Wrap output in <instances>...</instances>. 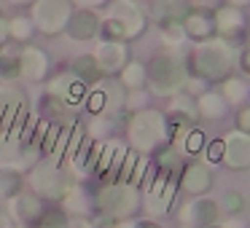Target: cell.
Returning <instances> with one entry per match:
<instances>
[{"instance_id":"obj_1","label":"cell","mask_w":250,"mask_h":228,"mask_svg":"<svg viewBox=\"0 0 250 228\" xmlns=\"http://www.w3.org/2000/svg\"><path fill=\"white\" fill-rule=\"evenodd\" d=\"M146 27V17H143L140 6L135 0H116L108 8V17L103 22V33L108 40H132L143 33Z\"/></svg>"},{"instance_id":"obj_2","label":"cell","mask_w":250,"mask_h":228,"mask_svg":"<svg viewBox=\"0 0 250 228\" xmlns=\"http://www.w3.org/2000/svg\"><path fill=\"white\" fill-rule=\"evenodd\" d=\"M237 65V54L223 38H207L196 49V70L207 81H223Z\"/></svg>"},{"instance_id":"obj_3","label":"cell","mask_w":250,"mask_h":228,"mask_svg":"<svg viewBox=\"0 0 250 228\" xmlns=\"http://www.w3.org/2000/svg\"><path fill=\"white\" fill-rule=\"evenodd\" d=\"M188 83V73L180 57L175 54H159L151 62V73H148V86L153 94H175Z\"/></svg>"},{"instance_id":"obj_4","label":"cell","mask_w":250,"mask_h":228,"mask_svg":"<svg viewBox=\"0 0 250 228\" xmlns=\"http://www.w3.org/2000/svg\"><path fill=\"white\" fill-rule=\"evenodd\" d=\"M169 137V126L159 110H140L129 124V142L137 151H153Z\"/></svg>"},{"instance_id":"obj_5","label":"cell","mask_w":250,"mask_h":228,"mask_svg":"<svg viewBox=\"0 0 250 228\" xmlns=\"http://www.w3.org/2000/svg\"><path fill=\"white\" fill-rule=\"evenodd\" d=\"M97 207L103 209V215L129 217L140 207V190L132 183H110L97 193Z\"/></svg>"},{"instance_id":"obj_6","label":"cell","mask_w":250,"mask_h":228,"mask_svg":"<svg viewBox=\"0 0 250 228\" xmlns=\"http://www.w3.org/2000/svg\"><path fill=\"white\" fill-rule=\"evenodd\" d=\"M33 188L38 190L41 196L46 199H65L73 188V177L60 161H46V164H38L33 169V177H30Z\"/></svg>"},{"instance_id":"obj_7","label":"cell","mask_w":250,"mask_h":228,"mask_svg":"<svg viewBox=\"0 0 250 228\" xmlns=\"http://www.w3.org/2000/svg\"><path fill=\"white\" fill-rule=\"evenodd\" d=\"M73 8L70 0H35L33 6V22L38 24L43 33H62L70 19Z\"/></svg>"},{"instance_id":"obj_8","label":"cell","mask_w":250,"mask_h":228,"mask_svg":"<svg viewBox=\"0 0 250 228\" xmlns=\"http://www.w3.org/2000/svg\"><path fill=\"white\" fill-rule=\"evenodd\" d=\"M49 94L67 108H76L86 99V83L81 78H76L73 73H67V76H60L49 83Z\"/></svg>"},{"instance_id":"obj_9","label":"cell","mask_w":250,"mask_h":228,"mask_svg":"<svg viewBox=\"0 0 250 228\" xmlns=\"http://www.w3.org/2000/svg\"><path fill=\"white\" fill-rule=\"evenodd\" d=\"M126 156H129V151H126L124 142L119 140H110L108 145L100 148V156H97V172L100 174H108V177H119V174H124V164H126Z\"/></svg>"},{"instance_id":"obj_10","label":"cell","mask_w":250,"mask_h":228,"mask_svg":"<svg viewBox=\"0 0 250 228\" xmlns=\"http://www.w3.org/2000/svg\"><path fill=\"white\" fill-rule=\"evenodd\" d=\"M223 161L234 169H245L250 164V134L248 132H231L223 137Z\"/></svg>"},{"instance_id":"obj_11","label":"cell","mask_w":250,"mask_h":228,"mask_svg":"<svg viewBox=\"0 0 250 228\" xmlns=\"http://www.w3.org/2000/svg\"><path fill=\"white\" fill-rule=\"evenodd\" d=\"M175 199V183L167 177V172H162L156 180H151L148 185V209L151 212H167V207Z\"/></svg>"},{"instance_id":"obj_12","label":"cell","mask_w":250,"mask_h":228,"mask_svg":"<svg viewBox=\"0 0 250 228\" xmlns=\"http://www.w3.org/2000/svg\"><path fill=\"white\" fill-rule=\"evenodd\" d=\"M215 33L223 35V40H234L242 38L245 33V17L237 6H226L215 14Z\"/></svg>"},{"instance_id":"obj_13","label":"cell","mask_w":250,"mask_h":228,"mask_svg":"<svg viewBox=\"0 0 250 228\" xmlns=\"http://www.w3.org/2000/svg\"><path fill=\"white\" fill-rule=\"evenodd\" d=\"M183 30H186V35H191V38H196V40L212 38V35H215V14L194 8V11H188L183 17Z\"/></svg>"},{"instance_id":"obj_14","label":"cell","mask_w":250,"mask_h":228,"mask_svg":"<svg viewBox=\"0 0 250 228\" xmlns=\"http://www.w3.org/2000/svg\"><path fill=\"white\" fill-rule=\"evenodd\" d=\"M65 30L73 40H92L100 30V19L92 11H73L67 24H65Z\"/></svg>"},{"instance_id":"obj_15","label":"cell","mask_w":250,"mask_h":228,"mask_svg":"<svg viewBox=\"0 0 250 228\" xmlns=\"http://www.w3.org/2000/svg\"><path fill=\"white\" fill-rule=\"evenodd\" d=\"M11 215L17 217L22 226H30V223L41 220L43 204H41V199L33 193H17V196H11Z\"/></svg>"},{"instance_id":"obj_16","label":"cell","mask_w":250,"mask_h":228,"mask_svg":"<svg viewBox=\"0 0 250 228\" xmlns=\"http://www.w3.org/2000/svg\"><path fill=\"white\" fill-rule=\"evenodd\" d=\"M94 59H97V65H100L103 73H116V70H121V67L126 65V49H124V43H119V40H105V43L97 49Z\"/></svg>"},{"instance_id":"obj_17","label":"cell","mask_w":250,"mask_h":228,"mask_svg":"<svg viewBox=\"0 0 250 228\" xmlns=\"http://www.w3.org/2000/svg\"><path fill=\"white\" fill-rule=\"evenodd\" d=\"M180 217H183V223H188V226H210L218 217V204L212 199H196V201H191V204H186V209Z\"/></svg>"},{"instance_id":"obj_18","label":"cell","mask_w":250,"mask_h":228,"mask_svg":"<svg viewBox=\"0 0 250 228\" xmlns=\"http://www.w3.org/2000/svg\"><path fill=\"white\" fill-rule=\"evenodd\" d=\"M46 67H49V59L41 49H24L22 57H19V76L27 78V81H41L46 76Z\"/></svg>"},{"instance_id":"obj_19","label":"cell","mask_w":250,"mask_h":228,"mask_svg":"<svg viewBox=\"0 0 250 228\" xmlns=\"http://www.w3.org/2000/svg\"><path fill=\"white\" fill-rule=\"evenodd\" d=\"M24 108V97L14 86H0V132H6L14 115Z\"/></svg>"},{"instance_id":"obj_20","label":"cell","mask_w":250,"mask_h":228,"mask_svg":"<svg viewBox=\"0 0 250 228\" xmlns=\"http://www.w3.org/2000/svg\"><path fill=\"white\" fill-rule=\"evenodd\" d=\"M180 185H183L188 193H205L212 185V174L205 164H188L186 172H183V183Z\"/></svg>"},{"instance_id":"obj_21","label":"cell","mask_w":250,"mask_h":228,"mask_svg":"<svg viewBox=\"0 0 250 228\" xmlns=\"http://www.w3.org/2000/svg\"><path fill=\"white\" fill-rule=\"evenodd\" d=\"M153 17L162 24L167 22H183V17L188 14V0H153Z\"/></svg>"},{"instance_id":"obj_22","label":"cell","mask_w":250,"mask_h":228,"mask_svg":"<svg viewBox=\"0 0 250 228\" xmlns=\"http://www.w3.org/2000/svg\"><path fill=\"white\" fill-rule=\"evenodd\" d=\"M169 113H172V126H194L199 105H194L191 97H175L169 105Z\"/></svg>"},{"instance_id":"obj_23","label":"cell","mask_w":250,"mask_h":228,"mask_svg":"<svg viewBox=\"0 0 250 228\" xmlns=\"http://www.w3.org/2000/svg\"><path fill=\"white\" fill-rule=\"evenodd\" d=\"M70 73L76 78H81L83 83H97L100 81V76H103V70H100V65H97V59L94 57H89V54H83V57H76L73 59V67H70Z\"/></svg>"},{"instance_id":"obj_24","label":"cell","mask_w":250,"mask_h":228,"mask_svg":"<svg viewBox=\"0 0 250 228\" xmlns=\"http://www.w3.org/2000/svg\"><path fill=\"white\" fill-rule=\"evenodd\" d=\"M22 193V172L11 167H0V196H17Z\"/></svg>"},{"instance_id":"obj_25","label":"cell","mask_w":250,"mask_h":228,"mask_svg":"<svg viewBox=\"0 0 250 228\" xmlns=\"http://www.w3.org/2000/svg\"><path fill=\"white\" fill-rule=\"evenodd\" d=\"M19 57H22V51L14 49V46L0 49V76L3 78H17L19 76Z\"/></svg>"},{"instance_id":"obj_26","label":"cell","mask_w":250,"mask_h":228,"mask_svg":"<svg viewBox=\"0 0 250 228\" xmlns=\"http://www.w3.org/2000/svg\"><path fill=\"white\" fill-rule=\"evenodd\" d=\"M199 113L207 118H221L226 113V99L221 94H202L199 99Z\"/></svg>"},{"instance_id":"obj_27","label":"cell","mask_w":250,"mask_h":228,"mask_svg":"<svg viewBox=\"0 0 250 228\" xmlns=\"http://www.w3.org/2000/svg\"><path fill=\"white\" fill-rule=\"evenodd\" d=\"M148 81V70L140 65V62H132V65H124V76H121V83L129 89H140L146 86Z\"/></svg>"},{"instance_id":"obj_28","label":"cell","mask_w":250,"mask_h":228,"mask_svg":"<svg viewBox=\"0 0 250 228\" xmlns=\"http://www.w3.org/2000/svg\"><path fill=\"white\" fill-rule=\"evenodd\" d=\"M62 201H65V209H73V212H83V209H86V196H83L81 185H73L70 193H67Z\"/></svg>"},{"instance_id":"obj_29","label":"cell","mask_w":250,"mask_h":228,"mask_svg":"<svg viewBox=\"0 0 250 228\" xmlns=\"http://www.w3.org/2000/svg\"><path fill=\"white\" fill-rule=\"evenodd\" d=\"M41 228H65L67 226V217H65V209H49L41 215Z\"/></svg>"},{"instance_id":"obj_30","label":"cell","mask_w":250,"mask_h":228,"mask_svg":"<svg viewBox=\"0 0 250 228\" xmlns=\"http://www.w3.org/2000/svg\"><path fill=\"white\" fill-rule=\"evenodd\" d=\"M8 33H11V38H17V40H27L30 33H33V22L17 17L14 22H8Z\"/></svg>"},{"instance_id":"obj_31","label":"cell","mask_w":250,"mask_h":228,"mask_svg":"<svg viewBox=\"0 0 250 228\" xmlns=\"http://www.w3.org/2000/svg\"><path fill=\"white\" fill-rule=\"evenodd\" d=\"M223 92H226V97L234 99V102H242V99L248 97V86H245L242 81H226Z\"/></svg>"},{"instance_id":"obj_32","label":"cell","mask_w":250,"mask_h":228,"mask_svg":"<svg viewBox=\"0 0 250 228\" xmlns=\"http://www.w3.org/2000/svg\"><path fill=\"white\" fill-rule=\"evenodd\" d=\"M223 207H226L229 212H239L245 207V199L239 193H234V190H229L226 193V199H223Z\"/></svg>"},{"instance_id":"obj_33","label":"cell","mask_w":250,"mask_h":228,"mask_svg":"<svg viewBox=\"0 0 250 228\" xmlns=\"http://www.w3.org/2000/svg\"><path fill=\"white\" fill-rule=\"evenodd\" d=\"M218 158H223V140H212L210 145H207V161H218Z\"/></svg>"},{"instance_id":"obj_34","label":"cell","mask_w":250,"mask_h":228,"mask_svg":"<svg viewBox=\"0 0 250 228\" xmlns=\"http://www.w3.org/2000/svg\"><path fill=\"white\" fill-rule=\"evenodd\" d=\"M237 126H239V132H248L250 134V108H242L237 113Z\"/></svg>"},{"instance_id":"obj_35","label":"cell","mask_w":250,"mask_h":228,"mask_svg":"<svg viewBox=\"0 0 250 228\" xmlns=\"http://www.w3.org/2000/svg\"><path fill=\"white\" fill-rule=\"evenodd\" d=\"M175 161H178V158H175L172 148H167V151L162 153V158H159V164H162V169H164V172H167V169H172V167H175Z\"/></svg>"},{"instance_id":"obj_36","label":"cell","mask_w":250,"mask_h":228,"mask_svg":"<svg viewBox=\"0 0 250 228\" xmlns=\"http://www.w3.org/2000/svg\"><path fill=\"white\" fill-rule=\"evenodd\" d=\"M65 228H94L89 220H83V217H73V220H67Z\"/></svg>"},{"instance_id":"obj_37","label":"cell","mask_w":250,"mask_h":228,"mask_svg":"<svg viewBox=\"0 0 250 228\" xmlns=\"http://www.w3.org/2000/svg\"><path fill=\"white\" fill-rule=\"evenodd\" d=\"M108 129H110V124H105V121H97V124L92 126L94 137H103V134H108Z\"/></svg>"},{"instance_id":"obj_38","label":"cell","mask_w":250,"mask_h":228,"mask_svg":"<svg viewBox=\"0 0 250 228\" xmlns=\"http://www.w3.org/2000/svg\"><path fill=\"white\" fill-rule=\"evenodd\" d=\"M8 35H11V33H8V22H6L3 17H0V46H3V43L8 40Z\"/></svg>"},{"instance_id":"obj_39","label":"cell","mask_w":250,"mask_h":228,"mask_svg":"<svg viewBox=\"0 0 250 228\" xmlns=\"http://www.w3.org/2000/svg\"><path fill=\"white\" fill-rule=\"evenodd\" d=\"M239 65H242V70H245V73H248V76H250V49H248V51H245V54H242V59H239Z\"/></svg>"},{"instance_id":"obj_40","label":"cell","mask_w":250,"mask_h":228,"mask_svg":"<svg viewBox=\"0 0 250 228\" xmlns=\"http://www.w3.org/2000/svg\"><path fill=\"white\" fill-rule=\"evenodd\" d=\"M132 228H162V226H156L151 220H137V223H132Z\"/></svg>"},{"instance_id":"obj_41","label":"cell","mask_w":250,"mask_h":228,"mask_svg":"<svg viewBox=\"0 0 250 228\" xmlns=\"http://www.w3.org/2000/svg\"><path fill=\"white\" fill-rule=\"evenodd\" d=\"M76 3H81V6H97V3H103V0H76Z\"/></svg>"},{"instance_id":"obj_42","label":"cell","mask_w":250,"mask_h":228,"mask_svg":"<svg viewBox=\"0 0 250 228\" xmlns=\"http://www.w3.org/2000/svg\"><path fill=\"white\" fill-rule=\"evenodd\" d=\"M223 228H245V226H242V223H239V220H229V223H226V226H223Z\"/></svg>"},{"instance_id":"obj_43","label":"cell","mask_w":250,"mask_h":228,"mask_svg":"<svg viewBox=\"0 0 250 228\" xmlns=\"http://www.w3.org/2000/svg\"><path fill=\"white\" fill-rule=\"evenodd\" d=\"M229 3H231V6H248L250 0H229Z\"/></svg>"},{"instance_id":"obj_44","label":"cell","mask_w":250,"mask_h":228,"mask_svg":"<svg viewBox=\"0 0 250 228\" xmlns=\"http://www.w3.org/2000/svg\"><path fill=\"white\" fill-rule=\"evenodd\" d=\"M11 3H17V6H22V3H33V0H11Z\"/></svg>"},{"instance_id":"obj_45","label":"cell","mask_w":250,"mask_h":228,"mask_svg":"<svg viewBox=\"0 0 250 228\" xmlns=\"http://www.w3.org/2000/svg\"><path fill=\"white\" fill-rule=\"evenodd\" d=\"M116 228H132V223H121V226H116Z\"/></svg>"},{"instance_id":"obj_46","label":"cell","mask_w":250,"mask_h":228,"mask_svg":"<svg viewBox=\"0 0 250 228\" xmlns=\"http://www.w3.org/2000/svg\"><path fill=\"white\" fill-rule=\"evenodd\" d=\"M202 228H223V226H215V223H210V226H202Z\"/></svg>"},{"instance_id":"obj_47","label":"cell","mask_w":250,"mask_h":228,"mask_svg":"<svg viewBox=\"0 0 250 228\" xmlns=\"http://www.w3.org/2000/svg\"><path fill=\"white\" fill-rule=\"evenodd\" d=\"M19 228H30V226H19Z\"/></svg>"}]
</instances>
